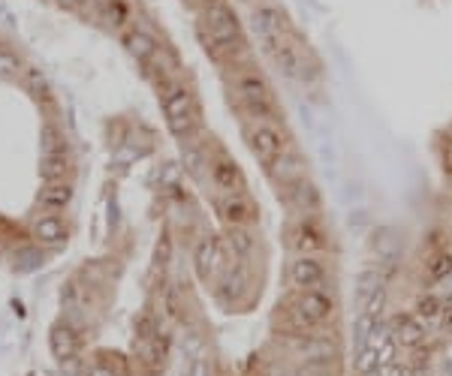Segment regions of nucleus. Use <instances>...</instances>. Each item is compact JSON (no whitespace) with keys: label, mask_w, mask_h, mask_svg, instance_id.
I'll use <instances>...</instances> for the list:
<instances>
[{"label":"nucleus","mask_w":452,"mask_h":376,"mask_svg":"<svg viewBox=\"0 0 452 376\" xmlns=\"http://www.w3.org/2000/svg\"><path fill=\"white\" fill-rule=\"evenodd\" d=\"M205 28L211 30V39L224 48H238L242 46V30H238V19L233 15V10L220 0V3L208 6V15H205Z\"/></svg>","instance_id":"obj_1"},{"label":"nucleus","mask_w":452,"mask_h":376,"mask_svg":"<svg viewBox=\"0 0 452 376\" xmlns=\"http://www.w3.org/2000/svg\"><path fill=\"white\" fill-rule=\"evenodd\" d=\"M248 141H250L253 154H257V160L262 166H268V169L277 163V157L284 154V136L275 127H268V123H257V127L248 132Z\"/></svg>","instance_id":"obj_2"},{"label":"nucleus","mask_w":452,"mask_h":376,"mask_svg":"<svg viewBox=\"0 0 452 376\" xmlns=\"http://www.w3.org/2000/svg\"><path fill=\"white\" fill-rule=\"evenodd\" d=\"M293 316L299 319V325H305V328L326 322L328 316H332V298L323 295V292H317V289H308L305 295L295 301Z\"/></svg>","instance_id":"obj_3"},{"label":"nucleus","mask_w":452,"mask_h":376,"mask_svg":"<svg viewBox=\"0 0 452 376\" xmlns=\"http://www.w3.org/2000/svg\"><path fill=\"white\" fill-rule=\"evenodd\" d=\"M253 30H257V37L266 43V48L271 43H277V39L284 37L286 30V15L277 10L275 3H259L257 10H253Z\"/></svg>","instance_id":"obj_4"},{"label":"nucleus","mask_w":452,"mask_h":376,"mask_svg":"<svg viewBox=\"0 0 452 376\" xmlns=\"http://www.w3.org/2000/svg\"><path fill=\"white\" fill-rule=\"evenodd\" d=\"M268 55L277 61V66L290 75V79H308V72H305V57H302V52L295 48L290 39L281 37L277 43H271L268 46Z\"/></svg>","instance_id":"obj_5"},{"label":"nucleus","mask_w":452,"mask_h":376,"mask_svg":"<svg viewBox=\"0 0 452 376\" xmlns=\"http://www.w3.org/2000/svg\"><path fill=\"white\" fill-rule=\"evenodd\" d=\"M290 277H293V283L299 289H317L320 283L326 280V268H323V262L320 259H314V256H299L293 262V271H290Z\"/></svg>","instance_id":"obj_6"},{"label":"nucleus","mask_w":452,"mask_h":376,"mask_svg":"<svg viewBox=\"0 0 452 376\" xmlns=\"http://www.w3.org/2000/svg\"><path fill=\"white\" fill-rule=\"evenodd\" d=\"M389 328H392V337H395L398 346L413 349V346H419L425 340V328H422V322H419V316L398 313L395 319L389 322Z\"/></svg>","instance_id":"obj_7"},{"label":"nucleus","mask_w":452,"mask_h":376,"mask_svg":"<svg viewBox=\"0 0 452 376\" xmlns=\"http://www.w3.org/2000/svg\"><path fill=\"white\" fill-rule=\"evenodd\" d=\"M293 247L299 250L302 256H314L317 250L326 247V238H323V232L317 229L314 220H302L299 226H295V232H293Z\"/></svg>","instance_id":"obj_8"},{"label":"nucleus","mask_w":452,"mask_h":376,"mask_svg":"<svg viewBox=\"0 0 452 376\" xmlns=\"http://www.w3.org/2000/svg\"><path fill=\"white\" fill-rule=\"evenodd\" d=\"M290 202L299 208L302 214H314V211H320V190L314 187V181L299 178L295 184H290Z\"/></svg>","instance_id":"obj_9"},{"label":"nucleus","mask_w":452,"mask_h":376,"mask_svg":"<svg viewBox=\"0 0 452 376\" xmlns=\"http://www.w3.org/2000/svg\"><path fill=\"white\" fill-rule=\"evenodd\" d=\"M220 211H224V220L229 226H248L253 220V205L248 196L242 193H233L224 199V205H220Z\"/></svg>","instance_id":"obj_10"},{"label":"nucleus","mask_w":452,"mask_h":376,"mask_svg":"<svg viewBox=\"0 0 452 376\" xmlns=\"http://www.w3.org/2000/svg\"><path fill=\"white\" fill-rule=\"evenodd\" d=\"M220 262V247H217V238L208 235L199 241V247H196V271H199L202 280L211 277V268Z\"/></svg>","instance_id":"obj_11"},{"label":"nucleus","mask_w":452,"mask_h":376,"mask_svg":"<svg viewBox=\"0 0 452 376\" xmlns=\"http://www.w3.org/2000/svg\"><path fill=\"white\" fill-rule=\"evenodd\" d=\"M211 178L220 190H229V193H235L238 184H242V172L235 169V163H229L226 157H220L217 163H211Z\"/></svg>","instance_id":"obj_12"},{"label":"nucleus","mask_w":452,"mask_h":376,"mask_svg":"<svg viewBox=\"0 0 452 376\" xmlns=\"http://www.w3.org/2000/svg\"><path fill=\"white\" fill-rule=\"evenodd\" d=\"M163 108H166V118H184V115H193V99L187 94V88H172L166 99H163Z\"/></svg>","instance_id":"obj_13"},{"label":"nucleus","mask_w":452,"mask_h":376,"mask_svg":"<svg viewBox=\"0 0 452 376\" xmlns=\"http://www.w3.org/2000/svg\"><path fill=\"white\" fill-rule=\"evenodd\" d=\"M271 175H275L277 184H284V187H290V184H295L299 178H305L302 175V160L299 157H277V163L271 166Z\"/></svg>","instance_id":"obj_14"},{"label":"nucleus","mask_w":452,"mask_h":376,"mask_svg":"<svg viewBox=\"0 0 452 376\" xmlns=\"http://www.w3.org/2000/svg\"><path fill=\"white\" fill-rule=\"evenodd\" d=\"M34 235L46 244H57V241L67 238V226H63L61 217H39L34 226Z\"/></svg>","instance_id":"obj_15"},{"label":"nucleus","mask_w":452,"mask_h":376,"mask_svg":"<svg viewBox=\"0 0 452 376\" xmlns=\"http://www.w3.org/2000/svg\"><path fill=\"white\" fill-rule=\"evenodd\" d=\"M380 286H383V283H380V274H377V271L365 268L359 274V280H356V307H359V313L368 307V301L374 298V292Z\"/></svg>","instance_id":"obj_16"},{"label":"nucleus","mask_w":452,"mask_h":376,"mask_svg":"<svg viewBox=\"0 0 452 376\" xmlns=\"http://www.w3.org/2000/svg\"><path fill=\"white\" fill-rule=\"evenodd\" d=\"M124 46H127L130 55L139 57V61H151V57L157 55V46H154V39L148 37V33H142V30L127 33V37H124Z\"/></svg>","instance_id":"obj_17"},{"label":"nucleus","mask_w":452,"mask_h":376,"mask_svg":"<svg viewBox=\"0 0 452 376\" xmlns=\"http://www.w3.org/2000/svg\"><path fill=\"white\" fill-rule=\"evenodd\" d=\"M67 172H70V163L63 154L43 157V163H39V175H43V181H48V184H61V178H67Z\"/></svg>","instance_id":"obj_18"},{"label":"nucleus","mask_w":452,"mask_h":376,"mask_svg":"<svg viewBox=\"0 0 452 376\" xmlns=\"http://www.w3.org/2000/svg\"><path fill=\"white\" fill-rule=\"evenodd\" d=\"M52 349H55L57 358H70L72 353H76V334H72V328L57 325V328L52 331Z\"/></svg>","instance_id":"obj_19"},{"label":"nucleus","mask_w":452,"mask_h":376,"mask_svg":"<svg viewBox=\"0 0 452 376\" xmlns=\"http://www.w3.org/2000/svg\"><path fill=\"white\" fill-rule=\"evenodd\" d=\"M238 94L244 97V103H253V99H268V88L259 75H244L238 79Z\"/></svg>","instance_id":"obj_20"},{"label":"nucleus","mask_w":452,"mask_h":376,"mask_svg":"<svg viewBox=\"0 0 452 376\" xmlns=\"http://www.w3.org/2000/svg\"><path fill=\"white\" fill-rule=\"evenodd\" d=\"M70 199H72L70 184H48L46 190H39V202L48 205V208H63Z\"/></svg>","instance_id":"obj_21"},{"label":"nucleus","mask_w":452,"mask_h":376,"mask_svg":"<svg viewBox=\"0 0 452 376\" xmlns=\"http://www.w3.org/2000/svg\"><path fill=\"white\" fill-rule=\"evenodd\" d=\"M440 313H443V304H440L438 295H422V298L416 301V316H419V319L434 322Z\"/></svg>","instance_id":"obj_22"},{"label":"nucleus","mask_w":452,"mask_h":376,"mask_svg":"<svg viewBox=\"0 0 452 376\" xmlns=\"http://www.w3.org/2000/svg\"><path fill=\"white\" fill-rule=\"evenodd\" d=\"M229 244L238 256H250L253 253V235L250 232H244L242 226H233V232H229Z\"/></svg>","instance_id":"obj_23"},{"label":"nucleus","mask_w":452,"mask_h":376,"mask_svg":"<svg viewBox=\"0 0 452 376\" xmlns=\"http://www.w3.org/2000/svg\"><path fill=\"white\" fill-rule=\"evenodd\" d=\"M377 328V316H371V313H359L356 316V325H353V334H356V344H359V349L368 344V337H371V331Z\"/></svg>","instance_id":"obj_24"},{"label":"nucleus","mask_w":452,"mask_h":376,"mask_svg":"<svg viewBox=\"0 0 452 376\" xmlns=\"http://www.w3.org/2000/svg\"><path fill=\"white\" fill-rule=\"evenodd\" d=\"M452 274V253H438L429 262V277L431 280H443Z\"/></svg>","instance_id":"obj_25"},{"label":"nucleus","mask_w":452,"mask_h":376,"mask_svg":"<svg viewBox=\"0 0 452 376\" xmlns=\"http://www.w3.org/2000/svg\"><path fill=\"white\" fill-rule=\"evenodd\" d=\"M356 373H362V376H371V373H377V353L371 346H362L359 349V355H356Z\"/></svg>","instance_id":"obj_26"},{"label":"nucleus","mask_w":452,"mask_h":376,"mask_svg":"<svg viewBox=\"0 0 452 376\" xmlns=\"http://www.w3.org/2000/svg\"><path fill=\"white\" fill-rule=\"evenodd\" d=\"M19 72H24L21 70V61L15 55H10V52H3V48H0V75H19Z\"/></svg>","instance_id":"obj_27"},{"label":"nucleus","mask_w":452,"mask_h":376,"mask_svg":"<svg viewBox=\"0 0 452 376\" xmlns=\"http://www.w3.org/2000/svg\"><path fill=\"white\" fill-rule=\"evenodd\" d=\"M24 79H28L30 90H34L37 97H46V79H43V75H39L37 70H24Z\"/></svg>","instance_id":"obj_28"},{"label":"nucleus","mask_w":452,"mask_h":376,"mask_svg":"<svg viewBox=\"0 0 452 376\" xmlns=\"http://www.w3.org/2000/svg\"><path fill=\"white\" fill-rule=\"evenodd\" d=\"M383 304H386V292H383V286L374 292V298L368 301V307L362 313H371V316H380V310H383Z\"/></svg>","instance_id":"obj_29"},{"label":"nucleus","mask_w":452,"mask_h":376,"mask_svg":"<svg viewBox=\"0 0 452 376\" xmlns=\"http://www.w3.org/2000/svg\"><path fill=\"white\" fill-rule=\"evenodd\" d=\"M43 139H46V157L61 154V139H57V132H55V130H46V132H43Z\"/></svg>","instance_id":"obj_30"},{"label":"nucleus","mask_w":452,"mask_h":376,"mask_svg":"<svg viewBox=\"0 0 452 376\" xmlns=\"http://www.w3.org/2000/svg\"><path fill=\"white\" fill-rule=\"evenodd\" d=\"M242 286H244V271H238V274L229 271V274H226V295H235V292L242 289Z\"/></svg>","instance_id":"obj_31"},{"label":"nucleus","mask_w":452,"mask_h":376,"mask_svg":"<svg viewBox=\"0 0 452 376\" xmlns=\"http://www.w3.org/2000/svg\"><path fill=\"white\" fill-rule=\"evenodd\" d=\"M377 373H380V376H410L413 370H407V367H401V364H395V362H392V364H383V367H377Z\"/></svg>","instance_id":"obj_32"},{"label":"nucleus","mask_w":452,"mask_h":376,"mask_svg":"<svg viewBox=\"0 0 452 376\" xmlns=\"http://www.w3.org/2000/svg\"><path fill=\"white\" fill-rule=\"evenodd\" d=\"M88 376H115V373L109 370V367H100V364H97V367H90V370H88Z\"/></svg>","instance_id":"obj_33"},{"label":"nucleus","mask_w":452,"mask_h":376,"mask_svg":"<svg viewBox=\"0 0 452 376\" xmlns=\"http://www.w3.org/2000/svg\"><path fill=\"white\" fill-rule=\"evenodd\" d=\"M443 328H446L452 334V304L446 307V313H443Z\"/></svg>","instance_id":"obj_34"},{"label":"nucleus","mask_w":452,"mask_h":376,"mask_svg":"<svg viewBox=\"0 0 452 376\" xmlns=\"http://www.w3.org/2000/svg\"><path fill=\"white\" fill-rule=\"evenodd\" d=\"M190 376H205V362H196V367H193Z\"/></svg>","instance_id":"obj_35"},{"label":"nucleus","mask_w":452,"mask_h":376,"mask_svg":"<svg viewBox=\"0 0 452 376\" xmlns=\"http://www.w3.org/2000/svg\"><path fill=\"white\" fill-rule=\"evenodd\" d=\"M410 376H431V373H429V370H413Z\"/></svg>","instance_id":"obj_36"},{"label":"nucleus","mask_w":452,"mask_h":376,"mask_svg":"<svg viewBox=\"0 0 452 376\" xmlns=\"http://www.w3.org/2000/svg\"><path fill=\"white\" fill-rule=\"evenodd\" d=\"M63 3H70V6H76V3H81V0H63Z\"/></svg>","instance_id":"obj_37"},{"label":"nucleus","mask_w":452,"mask_h":376,"mask_svg":"<svg viewBox=\"0 0 452 376\" xmlns=\"http://www.w3.org/2000/svg\"><path fill=\"white\" fill-rule=\"evenodd\" d=\"M202 3H208V6H211V3H220V0H202Z\"/></svg>","instance_id":"obj_38"},{"label":"nucleus","mask_w":452,"mask_h":376,"mask_svg":"<svg viewBox=\"0 0 452 376\" xmlns=\"http://www.w3.org/2000/svg\"><path fill=\"white\" fill-rule=\"evenodd\" d=\"M242 3H248V0H242Z\"/></svg>","instance_id":"obj_39"}]
</instances>
